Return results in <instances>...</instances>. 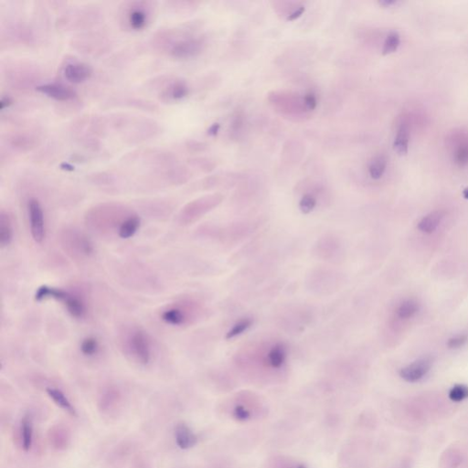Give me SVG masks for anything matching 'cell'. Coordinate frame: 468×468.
<instances>
[{
	"label": "cell",
	"mask_w": 468,
	"mask_h": 468,
	"mask_svg": "<svg viewBox=\"0 0 468 468\" xmlns=\"http://www.w3.org/2000/svg\"><path fill=\"white\" fill-rule=\"evenodd\" d=\"M410 141V128L408 124L402 123L399 126L393 143V148L399 155H405L408 152Z\"/></svg>",
	"instance_id": "cell-16"
},
{
	"label": "cell",
	"mask_w": 468,
	"mask_h": 468,
	"mask_svg": "<svg viewBox=\"0 0 468 468\" xmlns=\"http://www.w3.org/2000/svg\"><path fill=\"white\" fill-rule=\"evenodd\" d=\"M418 311V304L413 300H407L400 305L397 309L398 317L402 319L412 318Z\"/></svg>",
	"instance_id": "cell-24"
},
{
	"label": "cell",
	"mask_w": 468,
	"mask_h": 468,
	"mask_svg": "<svg viewBox=\"0 0 468 468\" xmlns=\"http://www.w3.org/2000/svg\"><path fill=\"white\" fill-rule=\"evenodd\" d=\"M61 243L72 258H87L94 251L90 239L77 229H65L61 234Z\"/></svg>",
	"instance_id": "cell-2"
},
{
	"label": "cell",
	"mask_w": 468,
	"mask_h": 468,
	"mask_svg": "<svg viewBox=\"0 0 468 468\" xmlns=\"http://www.w3.org/2000/svg\"><path fill=\"white\" fill-rule=\"evenodd\" d=\"M11 103H12L11 98H9L8 96H2L1 101H0V108H1V110L7 108Z\"/></svg>",
	"instance_id": "cell-35"
},
{
	"label": "cell",
	"mask_w": 468,
	"mask_h": 468,
	"mask_svg": "<svg viewBox=\"0 0 468 468\" xmlns=\"http://www.w3.org/2000/svg\"><path fill=\"white\" fill-rule=\"evenodd\" d=\"M431 367L432 360L430 358H423L414 361L408 366L402 368L400 372V376L408 382H416L426 375Z\"/></svg>",
	"instance_id": "cell-6"
},
{
	"label": "cell",
	"mask_w": 468,
	"mask_h": 468,
	"mask_svg": "<svg viewBox=\"0 0 468 468\" xmlns=\"http://www.w3.org/2000/svg\"><path fill=\"white\" fill-rule=\"evenodd\" d=\"M234 417L237 419L238 421H246L250 418L251 414H250V412L247 410L246 408H244L243 406L241 405H239V406H236L235 409H234Z\"/></svg>",
	"instance_id": "cell-30"
},
{
	"label": "cell",
	"mask_w": 468,
	"mask_h": 468,
	"mask_svg": "<svg viewBox=\"0 0 468 468\" xmlns=\"http://www.w3.org/2000/svg\"><path fill=\"white\" fill-rule=\"evenodd\" d=\"M443 218H444V212L443 211H441V210L432 211V212L429 213L428 215L423 217L421 220V222L418 224V228L423 233L431 234L438 227L439 224H440V222H442Z\"/></svg>",
	"instance_id": "cell-17"
},
{
	"label": "cell",
	"mask_w": 468,
	"mask_h": 468,
	"mask_svg": "<svg viewBox=\"0 0 468 468\" xmlns=\"http://www.w3.org/2000/svg\"><path fill=\"white\" fill-rule=\"evenodd\" d=\"M33 421L30 414H26L21 420V440L22 448L25 452H29L32 446L33 441Z\"/></svg>",
	"instance_id": "cell-18"
},
{
	"label": "cell",
	"mask_w": 468,
	"mask_h": 468,
	"mask_svg": "<svg viewBox=\"0 0 468 468\" xmlns=\"http://www.w3.org/2000/svg\"><path fill=\"white\" fill-rule=\"evenodd\" d=\"M13 145H15L17 148L19 149H30V146H32L34 144L33 139L30 137L27 136H18L15 139H13Z\"/></svg>",
	"instance_id": "cell-27"
},
{
	"label": "cell",
	"mask_w": 468,
	"mask_h": 468,
	"mask_svg": "<svg viewBox=\"0 0 468 468\" xmlns=\"http://www.w3.org/2000/svg\"><path fill=\"white\" fill-rule=\"evenodd\" d=\"M169 42L164 46L169 54L178 59H189L198 56L203 49L204 42L196 37L181 36L176 40L168 38Z\"/></svg>",
	"instance_id": "cell-3"
},
{
	"label": "cell",
	"mask_w": 468,
	"mask_h": 468,
	"mask_svg": "<svg viewBox=\"0 0 468 468\" xmlns=\"http://www.w3.org/2000/svg\"><path fill=\"white\" fill-rule=\"evenodd\" d=\"M233 128L234 130H240L241 128V126L243 125V119H242V116L240 115V114H236V116H234V120H233Z\"/></svg>",
	"instance_id": "cell-33"
},
{
	"label": "cell",
	"mask_w": 468,
	"mask_h": 468,
	"mask_svg": "<svg viewBox=\"0 0 468 468\" xmlns=\"http://www.w3.org/2000/svg\"><path fill=\"white\" fill-rule=\"evenodd\" d=\"M303 102L305 103L306 108L308 109V110H314L318 105L317 97L315 95V94H313V93L306 94V95L304 96Z\"/></svg>",
	"instance_id": "cell-31"
},
{
	"label": "cell",
	"mask_w": 468,
	"mask_h": 468,
	"mask_svg": "<svg viewBox=\"0 0 468 468\" xmlns=\"http://www.w3.org/2000/svg\"><path fill=\"white\" fill-rule=\"evenodd\" d=\"M464 196H465V198H468V188H466V189H465V191H464Z\"/></svg>",
	"instance_id": "cell-38"
},
{
	"label": "cell",
	"mask_w": 468,
	"mask_h": 468,
	"mask_svg": "<svg viewBox=\"0 0 468 468\" xmlns=\"http://www.w3.org/2000/svg\"><path fill=\"white\" fill-rule=\"evenodd\" d=\"M30 222V234L37 243H42L46 236L45 217L41 202L36 198H31L27 205Z\"/></svg>",
	"instance_id": "cell-5"
},
{
	"label": "cell",
	"mask_w": 468,
	"mask_h": 468,
	"mask_svg": "<svg viewBox=\"0 0 468 468\" xmlns=\"http://www.w3.org/2000/svg\"><path fill=\"white\" fill-rule=\"evenodd\" d=\"M36 90L43 94L54 99L56 101L65 102L76 97L75 91L71 87L60 84H46L37 86Z\"/></svg>",
	"instance_id": "cell-8"
},
{
	"label": "cell",
	"mask_w": 468,
	"mask_h": 468,
	"mask_svg": "<svg viewBox=\"0 0 468 468\" xmlns=\"http://www.w3.org/2000/svg\"><path fill=\"white\" fill-rule=\"evenodd\" d=\"M81 352L86 357H94L99 352L100 345L94 336H87L81 343Z\"/></svg>",
	"instance_id": "cell-22"
},
{
	"label": "cell",
	"mask_w": 468,
	"mask_h": 468,
	"mask_svg": "<svg viewBox=\"0 0 468 468\" xmlns=\"http://www.w3.org/2000/svg\"><path fill=\"white\" fill-rule=\"evenodd\" d=\"M14 229L10 215L2 210L0 213V245L2 248L8 246L13 240Z\"/></svg>",
	"instance_id": "cell-14"
},
{
	"label": "cell",
	"mask_w": 468,
	"mask_h": 468,
	"mask_svg": "<svg viewBox=\"0 0 468 468\" xmlns=\"http://www.w3.org/2000/svg\"><path fill=\"white\" fill-rule=\"evenodd\" d=\"M400 43H401V37L399 35V33L396 31H391L385 39L383 48H382V54H390L396 51L397 48L400 46Z\"/></svg>",
	"instance_id": "cell-23"
},
{
	"label": "cell",
	"mask_w": 468,
	"mask_h": 468,
	"mask_svg": "<svg viewBox=\"0 0 468 468\" xmlns=\"http://www.w3.org/2000/svg\"><path fill=\"white\" fill-rule=\"evenodd\" d=\"M318 205L317 198L311 194L304 195L299 201V210L304 214H309Z\"/></svg>",
	"instance_id": "cell-25"
},
{
	"label": "cell",
	"mask_w": 468,
	"mask_h": 468,
	"mask_svg": "<svg viewBox=\"0 0 468 468\" xmlns=\"http://www.w3.org/2000/svg\"><path fill=\"white\" fill-rule=\"evenodd\" d=\"M188 94V86L182 80L169 82L161 92V99L165 102H177Z\"/></svg>",
	"instance_id": "cell-9"
},
{
	"label": "cell",
	"mask_w": 468,
	"mask_h": 468,
	"mask_svg": "<svg viewBox=\"0 0 468 468\" xmlns=\"http://www.w3.org/2000/svg\"><path fill=\"white\" fill-rule=\"evenodd\" d=\"M93 73L92 68L88 64L81 61L67 63L63 74L68 82L74 84H83L90 78Z\"/></svg>",
	"instance_id": "cell-7"
},
{
	"label": "cell",
	"mask_w": 468,
	"mask_h": 468,
	"mask_svg": "<svg viewBox=\"0 0 468 468\" xmlns=\"http://www.w3.org/2000/svg\"><path fill=\"white\" fill-rule=\"evenodd\" d=\"M304 11H305V7H304V6H299L297 9H295L294 11H293V12L289 15L287 19H288V20H294V19L299 18L301 15L304 13Z\"/></svg>",
	"instance_id": "cell-34"
},
{
	"label": "cell",
	"mask_w": 468,
	"mask_h": 468,
	"mask_svg": "<svg viewBox=\"0 0 468 468\" xmlns=\"http://www.w3.org/2000/svg\"><path fill=\"white\" fill-rule=\"evenodd\" d=\"M304 468V467H303V466H301V467H299V468Z\"/></svg>",
	"instance_id": "cell-39"
},
{
	"label": "cell",
	"mask_w": 468,
	"mask_h": 468,
	"mask_svg": "<svg viewBox=\"0 0 468 468\" xmlns=\"http://www.w3.org/2000/svg\"><path fill=\"white\" fill-rule=\"evenodd\" d=\"M123 346L127 355L142 365H146L151 360L150 340L146 333L140 328L128 331L123 340Z\"/></svg>",
	"instance_id": "cell-1"
},
{
	"label": "cell",
	"mask_w": 468,
	"mask_h": 468,
	"mask_svg": "<svg viewBox=\"0 0 468 468\" xmlns=\"http://www.w3.org/2000/svg\"><path fill=\"white\" fill-rule=\"evenodd\" d=\"M187 147L189 149L194 151H202L206 149V145L202 143H199V142H197V141H190L187 143Z\"/></svg>",
	"instance_id": "cell-32"
},
{
	"label": "cell",
	"mask_w": 468,
	"mask_h": 468,
	"mask_svg": "<svg viewBox=\"0 0 468 468\" xmlns=\"http://www.w3.org/2000/svg\"><path fill=\"white\" fill-rule=\"evenodd\" d=\"M61 303L65 306L67 312L69 313L72 318L78 319L84 318L86 314V306L84 301L78 295L69 292Z\"/></svg>",
	"instance_id": "cell-12"
},
{
	"label": "cell",
	"mask_w": 468,
	"mask_h": 468,
	"mask_svg": "<svg viewBox=\"0 0 468 468\" xmlns=\"http://www.w3.org/2000/svg\"><path fill=\"white\" fill-rule=\"evenodd\" d=\"M397 1H394V0H382V1H379V4L382 5L384 6H390L396 4Z\"/></svg>",
	"instance_id": "cell-37"
},
{
	"label": "cell",
	"mask_w": 468,
	"mask_h": 468,
	"mask_svg": "<svg viewBox=\"0 0 468 468\" xmlns=\"http://www.w3.org/2000/svg\"><path fill=\"white\" fill-rule=\"evenodd\" d=\"M220 130V125L219 124H214L212 126H210L208 130V134L210 135V136H215L219 132Z\"/></svg>",
	"instance_id": "cell-36"
},
{
	"label": "cell",
	"mask_w": 468,
	"mask_h": 468,
	"mask_svg": "<svg viewBox=\"0 0 468 468\" xmlns=\"http://www.w3.org/2000/svg\"><path fill=\"white\" fill-rule=\"evenodd\" d=\"M387 168V158L383 155H378L372 159L369 165V174L373 180H379Z\"/></svg>",
	"instance_id": "cell-20"
},
{
	"label": "cell",
	"mask_w": 468,
	"mask_h": 468,
	"mask_svg": "<svg viewBox=\"0 0 468 468\" xmlns=\"http://www.w3.org/2000/svg\"><path fill=\"white\" fill-rule=\"evenodd\" d=\"M123 23L133 30H141L148 22L149 6L146 2L137 1L126 5L122 14Z\"/></svg>",
	"instance_id": "cell-4"
},
{
	"label": "cell",
	"mask_w": 468,
	"mask_h": 468,
	"mask_svg": "<svg viewBox=\"0 0 468 468\" xmlns=\"http://www.w3.org/2000/svg\"><path fill=\"white\" fill-rule=\"evenodd\" d=\"M176 443L180 449L187 450L193 447L198 442V438L186 423H179L175 429Z\"/></svg>",
	"instance_id": "cell-10"
},
{
	"label": "cell",
	"mask_w": 468,
	"mask_h": 468,
	"mask_svg": "<svg viewBox=\"0 0 468 468\" xmlns=\"http://www.w3.org/2000/svg\"><path fill=\"white\" fill-rule=\"evenodd\" d=\"M46 391H47V393H48L49 398H50L59 407L63 409L64 411H66V412H68L70 414H72V415H74V416L76 415L75 408L72 406L71 402L68 400V398L65 396V394H64L61 390H58V389H56V388H47Z\"/></svg>",
	"instance_id": "cell-19"
},
{
	"label": "cell",
	"mask_w": 468,
	"mask_h": 468,
	"mask_svg": "<svg viewBox=\"0 0 468 468\" xmlns=\"http://www.w3.org/2000/svg\"><path fill=\"white\" fill-rule=\"evenodd\" d=\"M449 398L453 402H462L468 398V386L458 384L454 386L449 391Z\"/></svg>",
	"instance_id": "cell-26"
},
{
	"label": "cell",
	"mask_w": 468,
	"mask_h": 468,
	"mask_svg": "<svg viewBox=\"0 0 468 468\" xmlns=\"http://www.w3.org/2000/svg\"><path fill=\"white\" fill-rule=\"evenodd\" d=\"M287 347L281 342L272 345L267 350L266 361L274 369H280L287 359Z\"/></svg>",
	"instance_id": "cell-11"
},
{
	"label": "cell",
	"mask_w": 468,
	"mask_h": 468,
	"mask_svg": "<svg viewBox=\"0 0 468 468\" xmlns=\"http://www.w3.org/2000/svg\"><path fill=\"white\" fill-rule=\"evenodd\" d=\"M252 323L253 322H252V318H241L230 328V330L227 332L226 338L233 339L242 335L252 327Z\"/></svg>",
	"instance_id": "cell-21"
},
{
	"label": "cell",
	"mask_w": 468,
	"mask_h": 468,
	"mask_svg": "<svg viewBox=\"0 0 468 468\" xmlns=\"http://www.w3.org/2000/svg\"><path fill=\"white\" fill-rule=\"evenodd\" d=\"M467 342H468V336L461 335V336H455L453 338H450L447 345L449 348L456 349V348H461Z\"/></svg>",
	"instance_id": "cell-29"
},
{
	"label": "cell",
	"mask_w": 468,
	"mask_h": 468,
	"mask_svg": "<svg viewBox=\"0 0 468 468\" xmlns=\"http://www.w3.org/2000/svg\"><path fill=\"white\" fill-rule=\"evenodd\" d=\"M456 162L460 165H466L468 163V144L466 142L461 145H458L455 154Z\"/></svg>",
	"instance_id": "cell-28"
},
{
	"label": "cell",
	"mask_w": 468,
	"mask_h": 468,
	"mask_svg": "<svg viewBox=\"0 0 468 468\" xmlns=\"http://www.w3.org/2000/svg\"><path fill=\"white\" fill-rule=\"evenodd\" d=\"M140 224L141 220L138 215L129 214L125 219V221L122 222L120 227L118 229V236L121 239L132 238L133 236L138 233Z\"/></svg>",
	"instance_id": "cell-15"
},
{
	"label": "cell",
	"mask_w": 468,
	"mask_h": 468,
	"mask_svg": "<svg viewBox=\"0 0 468 468\" xmlns=\"http://www.w3.org/2000/svg\"><path fill=\"white\" fill-rule=\"evenodd\" d=\"M161 319L170 326H182L187 320V313L180 306H171L161 313Z\"/></svg>",
	"instance_id": "cell-13"
}]
</instances>
